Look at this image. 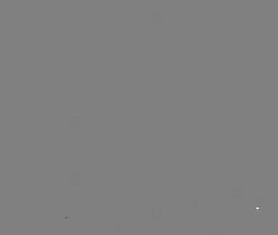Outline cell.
Masks as SVG:
<instances>
[{
    "mask_svg": "<svg viewBox=\"0 0 278 235\" xmlns=\"http://www.w3.org/2000/svg\"><path fill=\"white\" fill-rule=\"evenodd\" d=\"M82 125V119L78 116H71L69 118V126L71 127H79Z\"/></svg>",
    "mask_w": 278,
    "mask_h": 235,
    "instance_id": "cell-1",
    "label": "cell"
},
{
    "mask_svg": "<svg viewBox=\"0 0 278 235\" xmlns=\"http://www.w3.org/2000/svg\"><path fill=\"white\" fill-rule=\"evenodd\" d=\"M70 186H79L82 184V175H71Z\"/></svg>",
    "mask_w": 278,
    "mask_h": 235,
    "instance_id": "cell-2",
    "label": "cell"
},
{
    "mask_svg": "<svg viewBox=\"0 0 278 235\" xmlns=\"http://www.w3.org/2000/svg\"><path fill=\"white\" fill-rule=\"evenodd\" d=\"M162 13L159 12H154L151 15V21L152 22H155V23L161 22L162 21Z\"/></svg>",
    "mask_w": 278,
    "mask_h": 235,
    "instance_id": "cell-3",
    "label": "cell"
}]
</instances>
